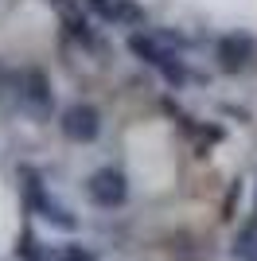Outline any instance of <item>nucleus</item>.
<instances>
[{
    "label": "nucleus",
    "mask_w": 257,
    "mask_h": 261,
    "mask_svg": "<svg viewBox=\"0 0 257 261\" xmlns=\"http://www.w3.org/2000/svg\"><path fill=\"white\" fill-rule=\"evenodd\" d=\"M63 28H66V35L74 39L82 51H90V55H101L106 59L109 55V39L101 32H97L94 23L86 20V16H78V12H63Z\"/></svg>",
    "instance_id": "0eeeda50"
},
{
    "label": "nucleus",
    "mask_w": 257,
    "mask_h": 261,
    "mask_svg": "<svg viewBox=\"0 0 257 261\" xmlns=\"http://www.w3.org/2000/svg\"><path fill=\"white\" fill-rule=\"evenodd\" d=\"M43 253H47V246L35 238L32 226H23V230H20V246H16V257H20V261H39Z\"/></svg>",
    "instance_id": "6e6552de"
},
{
    "label": "nucleus",
    "mask_w": 257,
    "mask_h": 261,
    "mask_svg": "<svg viewBox=\"0 0 257 261\" xmlns=\"http://www.w3.org/2000/svg\"><path fill=\"white\" fill-rule=\"evenodd\" d=\"M86 8H90V16L101 23H113L117 28V0H82Z\"/></svg>",
    "instance_id": "9d476101"
},
{
    "label": "nucleus",
    "mask_w": 257,
    "mask_h": 261,
    "mask_svg": "<svg viewBox=\"0 0 257 261\" xmlns=\"http://www.w3.org/2000/svg\"><path fill=\"white\" fill-rule=\"evenodd\" d=\"M86 199L101 211H121L128 203V179L121 168L106 164V168H97V172L86 175Z\"/></svg>",
    "instance_id": "20e7f679"
},
{
    "label": "nucleus",
    "mask_w": 257,
    "mask_h": 261,
    "mask_svg": "<svg viewBox=\"0 0 257 261\" xmlns=\"http://www.w3.org/2000/svg\"><path fill=\"white\" fill-rule=\"evenodd\" d=\"M214 63L222 74H242L257 63V35L249 32H226L222 39H214Z\"/></svg>",
    "instance_id": "39448f33"
},
{
    "label": "nucleus",
    "mask_w": 257,
    "mask_h": 261,
    "mask_svg": "<svg viewBox=\"0 0 257 261\" xmlns=\"http://www.w3.org/2000/svg\"><path fill=\"white\" fill-rule=\"evenodd\" d=\"M4 82H8V66L0 63V90H4Z\"/></svg>",
    "instance_id": "9b49d317"
},
{
    "label": "nucleus",
    "mask_w": 257,
    "mask_h": 261,
    "mask_svg": "<svg viewBox=\"0 0 257 261\" xmlns=\"http://www.w3.org/2000/svg\"><path fill=\"white\" fill-rule=\"evenodd\" d=\"M253 218H257V191H253Z\"/></svg>",
    "instance_id": "4468645a"
},
{
    "label": "nucleus",
    "mask_w": 257,
    "mask_h": 261,
    "mask_svg": "<svg viewBox=\"0 0 257 261\" xmlns=\"http://www.w3.org/2000/svg\"><path fill=\"white\" fill-rule=\"evenodd\" d=\"M125 47H128V55L137 59V63H144L148 70H156V74L168 82V86H187V82H203V74L199 70H191V66L179 59V51L171 43H164L160 35H152V32H128V39H125Z\"/></svg>",
    "instance_id": "f257e3e1"
},
{
    "label": "nucleus",
    "mask_w": 257,
    "mask_h": 261,
    "mask_svg": "<svg viewBox=\"0 0 257 261\" xmlns=\"http://www.w3.org/2000/svg\"><path fill=\"white\" fill-rule=\"evenodd\" d=\"M242 261H257V246H253V250H249V253H246Z\"/></svg>",
    "instance_id": "f8f14e48"
},
{
    "label": "nucleus",
    "mask_w": 257,
    "mask_h": 261,
    "mask_svg": "<svg viewBox=\"0 0 257 261\" xmlns=\"http://www.w3.org/2000/svg\"><path fill=\"white\" fill-rule=\"evenodd\" d=\"M39 261H55V257H51V250H47V253H43V257H39Z\"/></svg>",
    "instance_id": "ddd939ff"
},
{
    "label": "nucleus",
    "mask_w": 257,
    "mask_h": 261,
    "mask_svg": "<svg viewBox=\"0 0 257 261\" xmlns=\"http://www.w3.org/2000/svg\"><path fill=\"white\" fill-rule=\"evenodd\" d=\"M59 129L70 144H94L101 137V109L90 101H70L59 117Z\"/></svg>",
    "instance_id": "423d86ee"
},
{
    "label": "nucleus",
    "mask_w": 257,
    "mask_h": 261,
    "mask_svg": "<svg viewBox=\"0 0 257 261\" xmlns=\"http://www.w3.org/2000/svg\"><path fill=\"white\" fill-rule=\"evenodd\" d=\"M55 261H97L94 250H86L82 242H66V246H59V250H51Z\"/></svg>",
    "instance_id": "1a4fd4ad"
},
{
    "label": "nucleus",
    "mask_w": 257,
    "mask_h": 261,
    "mask_svg": "<svg viewBox=\"0 0 257 261\" xmlns=\"http://www.w3.org/2000/svg\"><path fill=\"white\" fill-rule=\"evenodd\" d=\"M20 191H23V207L35 211L43 222H51L55 230H78V215L70 207H63V203L47 191L43 175L35 172L32 164H20Z\"/></svg>",
    "instance_id": "7ed1b4c3"
},
{
    "label": "nucleus",
    "mask_w": 257,
    "mask_h": 261,
    "mask_svg": "<svg viewBox=\"0 0 257 261\" xmlns=\"http://www.w3.org/2000/svg\"><path fill=\"white\" fill-rule=\"evenodd\" d=\"M0 98H12V106L23 109L28 117L47 121L55 113V90L43 66H23V70H8V82L0 90Z\"/></svg>",
    "instance_id": "f03ea898"
}]
</instances>
